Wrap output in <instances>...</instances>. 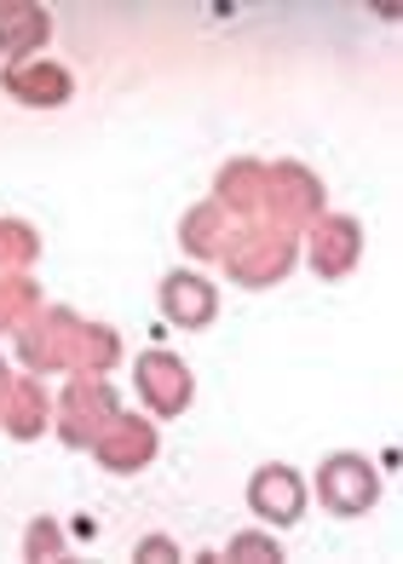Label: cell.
Returning <instances> with one entry per match:
<instances>
[{
  "instance_id": "3",
  "label": "cell",
  "mask_w": 403,
  "mask_h": 564,
  "mask_svg": "<svg viewBox=\"0 0 403 564\" xmlns=\"http://www.w3.org/2000/svg\"><path fill=\"white\" fill-rule=\"evenodd\" d=\"M167 312L202 323V317L214 312V294H208V289H196V276H167Z\"/></svg>"
},
{
  "instance_id": "2",
  "label": "cell",
  "mask_w": 403,
  "mask_h": 564,
  "mask_svg": "<svg viewBox=\"0 0 403 564\" xmlns=\"http://www.w3.org/2000/svg\"><path fill=\"white\" fill-rule=\"evenodd\" d=\"M248 507L271 524H294L299 519V478L288 467H265L254 484H248Z\"/></svg>"
},
{
  "instance_id": "4",
  "label": "cell",
  "mask_w": 403,
  "mask_h": 564,
  "mask_svg": "<svg viewBox=\"0 0 403 564\" xmlns=\"http://www.w3.org/2000/svg\"><path fill=\"white\" fill-rule=\"evenodd\" d=\"M231 558H248V564H271V558H283V553H276V542H271V535H237V542H231Z\"/></svg>"
},
{
  "instance_id": "5",
  "label": "cell",
  "mask_w": 403,
  "mask_h": 564,
  "mask_svg": "<svg viewBox=\"0 0 403 564\" xmlns=\"http://www.w3.org/2000/svg\"><path fill=\"white\" fill-rule=\"evenodd\" d=\"M139 558L144 564H167L173 558V542H167V535H150V542H139Z\"/></svg>"
},
{
  "instance_id": "1",
  "label": "cell",
  "mask_w": 403,
  "mask_h": 564,
  "mask_svg": "<svg viewBox=\"0 0 403 564\" xmlns=\"http://www.w3.org/2000/svg\"><path fill=\"white\" fill-rule=\"evenodd\" d=\"M317 490H323V501H329L335 512L358 519V512H369V501H374V490H381V484H374V473H369L363 455H335V460H323Z\"/></svg>"
}]
</instances>
